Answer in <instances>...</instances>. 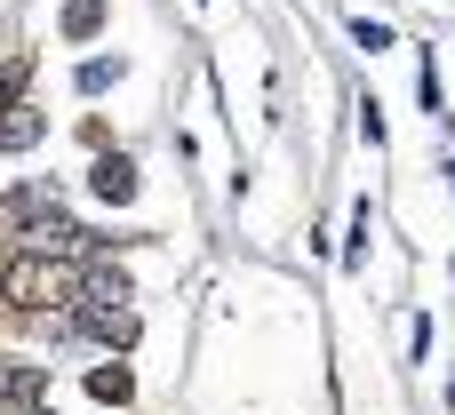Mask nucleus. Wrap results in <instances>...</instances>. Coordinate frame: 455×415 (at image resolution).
<instances>
[{"label":"nucleus","mask_w":455,"mask_h":415,"mask_svg":"<svg viewBox=\"0 0 455 415\" xmlns=\"http://www.w3.org/2000/svg\"><path fill=\"white\" fill-rule=\"evenodd\" d=\"M0 296L16 304V312H48V304H64V296H80V272L64 264V256H8L0 264Z\"/></svg>","instance_id":"obj_1"},{"label":"nucleus","mask_w":455,"mask_h":415,"mask_svg":"<svg viewBox=\"0 0 455 415\" xmlns=\"http://www.w3.org/2000/svg\"><path fill=\"white\" fill-rule=\"evenodd\" d=\"M80 328H88V336H104L112 352H128V344H136V312H128V304H80Z\"/></svg>","instance_id":"obj_2"},{"label":"nucleus","mask_w":455,"mask_h":415,"mask_svg":"<svg viewBox=\"0 0 455 415\" xmlns=\"http://www.w3.org/2000/svg\"><path fill=\"white\" fill-rule=\"evenodd\" d=\"M40 392H48V376L32 360H0V408H32Z\"/></svg>","instance_id":"obj_3"},{"label":"nucleus","mask_w":455,"mask_h":415,"mask_svg":"<svg viewBox=\"0 0 455 415\" xmlns=\"http://www.w3.org/2000/svg\"><path fill=\"white\" fill-rule=\"evenodd\" d=\"M88 184H96V200H112V208H128V200H136V168H128L120 152H104Z\"/></svg>","instance_id":"obj_4"},{"label":"nucleus","mask_w":455,"mask_h":415,"mask_svg":"<svg viewBox=\"0 0 455 415\" xmlns=\"http://www.w3.org/2000/svg\"><path fill=\"white\" fill-rule=\"evenodd\" d=\"M40 128H48V120H40L32 104H8V112H0V152H24V144H40Z\"/></svg>","instance_id":"obj_5"},{"label":"nucleus","mask_w":455,"mask_h":415,"mask_svg":"<svg viewBox=\"0 0 455 415\" xmlns=\"http://www.w3.org/2000/svg\"><path fill=\"white\" fill-rule=\"evenodd\" d=\"M88 392H96V400H112V408H128V400H136V376L112 360V368H88Z\"/></svg>","instance_id":"obj_6"},{"label":"nucleus","mask_w":455,"mask_h":415,"mask_svg":"<svg viewBox=\"0 0 455 415\" xmlns=\"http://www.w3.org/2000/svg\"><path fill=\"white\" fill-rule=\"evenodd\" d=\"M104 32V0H64V40H96Z\"/></svg>","instance_id":"obj_7"},{"label":"nucleus","mask_w":455,"mask_h":415,"mask_svg":"<svg viewBox=\"0 0 455 415\" xmlns=\"http://www.w3.org/2000/svg\"><path fill=\"white\" fill-rule=\"evenodd\" d=\"M24 80H32V56H8V64H0V112L24 96Z\"/></svg>","instance_id":"obj_8"},{"label":"nucleus","mask_w":455,"mask_h":415,"mask_svg":"<svg viewBox=\"0 0 455 415\" xmlns=\"http://www.w3.org/2000/svg\"><path fill=\"white\" fill-rule=\"evenodd\" d=\"M112 80H120V64H80V88H88V96H96V88H112Z\"/></svg>","instance_id":"obj_9"}]
</instances>
